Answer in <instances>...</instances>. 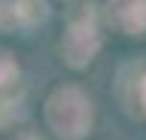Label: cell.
Wrapping results in <instances>:
<instances>
[{"label":"cell","mask_w":146,"mask_h":140,"mask_svg":"<svg viewBox=\"0 0 146 140\" xmlns=\"http://www.w3.org/2000/svg\"><path fill=\"white\" fill-rule=\"evenodd\" d=\"M140 104H143V107H146V76H143V79H140Z\"/></svg>","instance_id":"obj_6"},{"label":"cell","mask_w":146,"mask_h":140,"mask_svg":"<svg viewBox=\"0 0 146 140\" xmlns=\"http://www.w3.org/2000/svg\"><path fill=\"white\" fill-rule=\"evenodd\" d=\"M15 79H18L15 61H12L9 55H0V94L6 92V88H12V85H15Z\"/></svg>","instance_id":"obj_5"},{"label":"cell","mask_w":146,"mask_h":140,"mask_svg":"<svg viewBox=\"0 0 146 140\" xmlns=\"http://www.w3.org/2000/svg\"><path fill=\"white\" fill-rule=\"evenodd\" d=\"M46 116H49V125L67 140H79L91 125L88 101L76 88H58L46 104Z\"/></svg>","instance_id":"obj_1"},{"label":"cell","mask_w":146,"mask_h":140,"mask_svg":"<svg viewBox=\"0 0 146 140\" xmlns=\"http://www.w3.org/2000/svg\"><path fill=\"white\" fill-rule=\"evenodd\" d=\"M12 19L21 25H36L40 19H46V0H15Z\"/></svg>","instance_id":"obj_4"},{"label":"cell","mask_w":146,"mask_h":140,"mask_svg":"<svg viewBox=\"0 0 146 140\" xmlns=\"http://www.w3.org/2000/svg\"><path fill=\"white\" fill-rule=\"evenodd\" d=\"M110 9L116 21L131 34L146 28V0H110Z\"/></svg>","instance_id":"obj_3"},{"label":"cell","mask_w":146,"mask_h":140,"mask_svg":"<svg viewBox=\"0 0 146 140\" xmlns=\"http://www.w3.org/2000/svg\"><path fill=\"white\" fill-rule=\"evenodd\" d=\"M98 46H100V34L94 28V21H88V19L73 21L67 37H64V55L73 67H85L91 61V55L98 52Z\"/></svg>","instance_id":"obj_2"}]
</instances>
